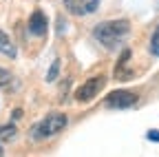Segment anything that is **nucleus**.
<instances>
[{
  "instance_id": "obj_7",
  "label": "nucleus",
  "mask_w": 159,
  "mask_h": 157,
  "mask_svg": "<svg viewBox=\"0 0 159 157\" xmlns=\"http://www.w3.org/2000/svg\"><path fill=\"white\" fill-rule=\"evenodd\" d=\"M0 53H5L9 58H16V47H13V42L9 40V35L5 31H0Z\"/></svg>"
},
{
  "instance_id": "obj_11",
  "label": "nucleus",
  "mask_w": 159,
  "mask_h": 157,
  "mask_svg": "<svg viewBox=\"0 0 159 157\" xmlns=\"http://www.w3.org/2000/svg\"><path fill=\"white\" fill-rule=\"evenodd\" d=\"M11 82V73L7 71V69H0V86H5V84H9Z\"/></svg>"
},
{
  "instance_id": "obj_3",
  "label": "nucleus",
  "mask_w": 159,
  "mask_h": 157,
  "mask_svg": "<svg viewBox=\"0 0 159 157\" xmlns=\"http://www.w3.org/2000/svg\"><path fill=\"white\" fill-rule=\"evenodd\" d=\"M102 86H104V77L102 75H95V77L86 80L82 86L75 91V100L77 102H91L93 97H97V93L102 91Z\"/></svg>"
},
{
  "instance_id": "obj_8",
  "label": "nucleus",
  "mask_w": 159,
  "mask_h": 157,
  "mask_svg": "<svg viewBox=\"0 0 159 157\" xmlns=\"http://www.w3.org/2000/svg\"><path fill=\"white\" fill-rule=\"evenodd\" d=\"M16 126L13 124H7V126H0V142H9L16 137Z\"/></svg>"
},
{
  "instance_id": "obj_9",
  "label": "nucleus",
  "mask_w": 159,
  "mask_h": 157,
  "mask_svg": "<svg viewBox=\"0 0 159 157\" xmlns=\"http://www.w3.org/2000/svg\"><path fill=\"white\" fill-rule=\"evenodd\" d=\"M150 51H152L155 55H159V27L155 29V33H152V38H150Z\"/></svg>"
},
{
  "instance_id": "obj_1",
  "label": "nucleus",
  "mask_w": 159,
  "mask_h": 157,
  "mask_svg": "<svg viewBox=\"0 0 159 157\" xmlns=\"http://www.w3.org/2000/svg\"><path fill=\"white\" fill-rule=\"evenodd\" d=\"M128 31H130L128 20H108V22H99L93 29V35L106 49H117V44L122 42V38L128 35Z\"/></svg>"
},
{
  "instance_id": "obj_10",
  "label": "nucleus",
  "mask_w": 159,
  "mask_h": 157,
  "mask_svg": "<svg viewBox=\"0 0 159 157\" xmlns=\"http://www.w3.org/2000/svg\"><path fill=\"white\" fill-rule=\"evenodd\" d=\"M57 71H60V60H53V64H51V69H49V73H47V80H49V82H53L55 77H57Z\"/></svg>"
},
{
  "instance_id": "obj_14",
  "label": "nucleus",
  "mask_w": 159,
  "mask_h": 157,
  "mask_svg": "<svg viewBox=\"0 0 159 157\" xmlns=\"http://www.w3.org/2000/svg\"><path fill=\"white\" fill-rule=\"evenodd\" d=\"M0 157H5V150H2V146H0Z\"/></svg>"
},
{
  "instance_id": "obj_2",
  "label": "nucleus",
  "mask_w": 159,
  "mask_h": 157,
  "mask_svg": "<svg viewBox=\"0 0 159 157\" xmlns=\"http://www.w3.org/2000/svg\"><path fill=\"white\" fill-rule=\"evenodd\" d=\"M66 115L64 113H49L42 122H38L33 128H31V137L33 140H47V137H53L57 133H62V128L66 126Z\"/></svg>"
},
{
  "instance_id": "obj_5",
  "label": "nucleus",
  "mask_w": 159,
  "mask_h": 157,
  "mask_svg": "<svg viewBox=\"0 0 159 157\" xmlns=\"http://www.w3.org/2000/svg\"><path fill=\"white\" fill-rule=\"evenodd\" d=\"M64 5L73 16H89L99 7V0H64Z\"/></svg>"
},
{
  "instance_id": "obj_12",
  "label": "nucleus",
  "mask_w": 159,
  "mask_h": 157,
  "mask_svg": "<svg viewBox=\"0 0 159 157\" xmlns=\"http://www.w3.org/2000/svg\"><path fill=\"white\" fill-rule=\"evenodd\" d=\"M148 140L150 142H159V131H148Z\"/></svg>"
},
{
  "instance_id": "obj_6",
  "label": "nucleus",
  "mask_w": 159,
  "mask_h": 157,
  "mask_svg": "<svg viewBox=\"0 0 159 157\" xmlns=\"http://www.w3.org/2000/svg\"><path fill=\"white\" fill-rule=\"evenodd\" d=\"M47 27H49V22H47L44 13L40 11V9H35V11L31 13V18H29V31H31L33 35H38V38H42V35L47 33Z\"/></svg>"
},
{
  "instance_id": "obj_13",
  "label": "nucleus",
  "mask_w": 159,
  "mask_h": 157,
  "mask_svg": "<svg viewBox=\"0 0 159 157\" xmlns=\"http://www.w3.org/2000/svg\"><path fill=\"white\" fill-rule=\"evenodd\" d=\"M11 117H13V120H18V117H22V111H20V109H16V111H13V115H11Z\"/></svg>"
},
{
  "instance_id": "obj_4",
  "label": "nucleus",
  "mask_w": 159,
  "mask_h": 157,
  "mask_svg": "<svg viewBox=\"0 0 159 157\" xmlns=\"http://www.w3.org/2000/svg\"><path fill=\"white\" fill-rule=\"evenodd\" d=\"M104 104L108 109H128V106L137 104V95L130 91H113V93H108Z\"/></svg>"
}]
</instances>
